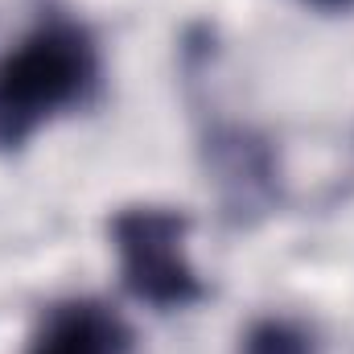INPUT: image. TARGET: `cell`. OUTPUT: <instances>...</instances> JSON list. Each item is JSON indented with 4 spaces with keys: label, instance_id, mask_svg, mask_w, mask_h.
Segmentation results:
<instances>
[{
    "label": "cell",
    "instance_id": "6da1fadb",
    "mask_svg": "<svg viewBox=\"0 0 354 354\" xmlns=\"http://www.w3.org/2000/svg\"><path fill=\"white\" fill-rule=\"evenodd\" d=\"M99 83V50L79 21L50 17L0 58V149L25 145L54 115L83 107Z\"/></svg>",
    "mask_w": 354,
    "mask_h": 354
},
{
    "label": "cell",
    "instance_id": "8992f818",
    "mask_svg": "<svg viewBox=\"0 0 354 354\" xmlns=\"http://www.w3.org/2000/svg\"><path fill=\"white\" fill-rule=\"evenodd\" d=\"M313 4H322V8H351L354 0H313Z\"/></svg>",
    "mask_w": 354,
    "mask_h": 354
},
{
    "label": "cell",
    "instance_id": "3957f363",
    "mask_svg": "<svg viewBox=\"0 0 354 354\" xmlns=\"http://www.w3.org/2000/svg\"><path fill=\"white\" fill-rule=\"evenodd\" d=\"M206 153L231 214L235 218L264 214L268 202L276 198V165L264 140L252 136L248 128H218L206 136Z\"/></svg>",
    "mask_w": 354,
    "mask_h": 354
},
{
    "label": "cell",
    "instance_id": "277c9868",
    "mask_svg": "<svg viewBox=\"0 0 354 354\" xmlns=\"http://www.w3.org/2000/svg\"><path fill=\"white\" fill-rule=\"evenodd\" d=\"M29 354H132V330L99 301H62L41 317Z\"/></svg>",
    "mask_w": 354,
    "mask_h": 354
},
{
    "label": "cell",
    "instance_id": "5b68a950",
    "mask_svg": "<svg viewBox=\"0 0 354 354\" xmlns=\"http://www.w3.org/2000/svg\"><path fill=\"white\" fill-rule=\"evenodd\" d=\"M243 354H313V346L297 326L268 317L260 326H252V334L243 342Z\"/></svg>",
    "mask_w": 354,
    "mask_h": 354
},
{
    "label": "cell",
    "instance_id": "7a4b0ae2",
    "mask_svg": "<svg viewBox=\"0 0 354 354\" xmlns=\"http://www.w3.org/2000/svg\"><path fill=\"white\" fill-rule=\"evenodd\" d=\"M189 218L169 206H128L111 218L124 288L153 309H185L206 297L194 264L185 260Z\"/></svg>",
    "mask_w": 354,
    "mask_h": 354
}]
</instances>
